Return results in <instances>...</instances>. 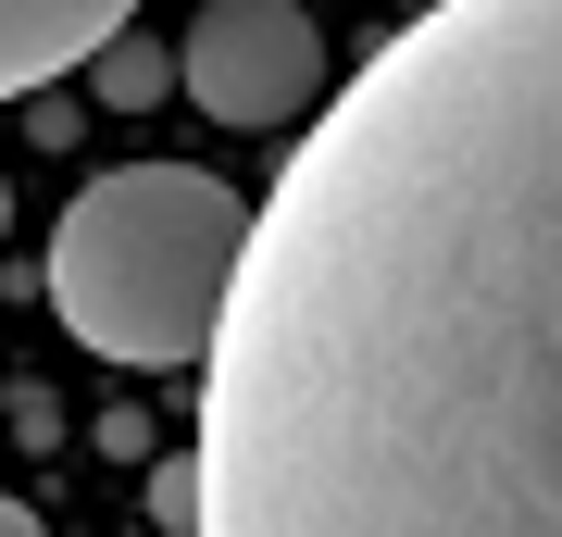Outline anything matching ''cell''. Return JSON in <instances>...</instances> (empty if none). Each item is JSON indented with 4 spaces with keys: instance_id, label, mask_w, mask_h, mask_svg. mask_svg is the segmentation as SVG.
Wrapping results in <instances>:
<instances>
[{
    "instance_id": "6da1fadb",
    "label": "cell",
    "mask_w": 562,
    "mask_h": 537,
    "mask_svg": "<svg viewBox=\"0 0 562 537\" xmlns=\"http://www.w3.org/2000/svg\"><path fill=\"white\" fill-rule=\"evenodd\" d=\"M188 537H562V0H438L262 188Z\"/></svg>"
},
{
    "instance_id": "7a4b0ae2",
    "label": "cell",
    "mask_w": 562,
    "mask_h": 537,
    "mask_svg": "<svg viewBox=\"0 0 562 537\" xmlns=\"http://www.w3.org/2000/svg\"><path fill=\"white\" fill-rule=\"evenodd\" d=\"M250 200L201 176V163H113L63 200L50 225V313L76 350L125 362V376H176L213 350L225 288H238Z\"/></svg>"
},
{
    "instance_id": "3957f363",
    "label": "cell",
    "mask_w": 562,
    "mask_h": 537,
    "mask_svg": "<svg viewBox=\"0 0 562 537\" xmlns=\"http://www.w3.org/2000/svg\"><path fill=\"white\" fill-rule=\"evenodd\" d=\"M176 88L213 125H301L325 88V25L301 0H201L176 38Z\"/></svg>"
},
{
    "instance_id": "277c9868",
    "label": "cell",
    "mask_w": 562,
    "mask_h": 537,
    "mask_svg": "<svg viewBox=\"0 0 562 537\" xmlns=\"http://www.w3.org/2000/svg\"><path fill=\"white\" fill-rule=\"evenodd\" d=\"M125 13L138 0H0V100H38L50 76H76Z\"/></svg>"
},
{
    "instance_id": "5b68a950",
    "label": "cell",
    "mask_w": 562,
    "mask_h": 537,
    "mask_svg": "<svg viewBox=\"0 0 562 537\" xmlns=\"http://www.w3.org/2000/svg\"><path fill=\"white\" fill-rule=\"evenodd\" d=\"M76 76H88L101 113H162V100H176V38H138V13H125L113 38L76 63Z\"/></svg>"
},
{
    "instance_id": "8992f818",
    "label": "cell",
    "mask_w": 562,
    "mask_h": 537,
    "mask_svg": "<svg viewBox=\"0 0 562 537\" xmlns=\"http://www.w3.org/2000/svg\"><path fill=\"white\" fill-rule=\"evenodd\" d=\"M150 525H201V450H176V462H150Z\"/></svg>"
},
{
    "instance_id": "52a82bcc",
    "label": "cell",
    "mask_w": 562,
    "mask_h": 537,
    "mask_svg": "<svg viewBox=\"0 0 562 537\" xmlns=\"http://www.w3.org/2000/svg\"><path fill=\"white\" fill-rule=\"evenodd\" d=\"M0 537H50V525H38V513H25V500H0Z\"/></svg>"
},
{
    "instance_id": "ba28073f",
    "label": "cell",
    "mask_w": 562,
    "mask_h": 537,
    "mask_svg": "<svg viewBox=\"0 0 562 537\" xmlns=\"http://www.w3.org/2000/svg\"><path fill=\"white\" fill-rule=\"evenodd\" d=\"M0 225H13V188H0Z\"/></svg>"
}]
</instances>
